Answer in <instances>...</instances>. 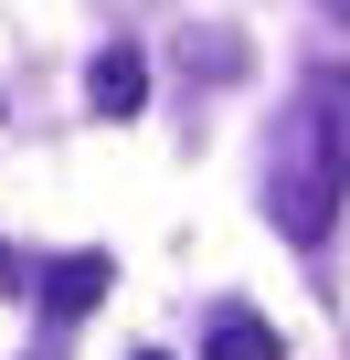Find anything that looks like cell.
Returning a JSON list of instances; mask_svg holds the SVG:
<instances>
[{"instance_id":"obj_1","label":"cell","mask_w":350,"mask_h":360,"mask_svg":"<svg viewBox=\"0 0 350 360\" xmlns=\"http://www.w3.org/2000/svg\"><path fill=\"white\" fill-rule=\"evenodd\" d=\"M339 202H350V64H318L287 96V127L265 159V223L287 244H329Z\"/></svg>"},{"instance_id":"obj_2","label":"cell","mask_w":350,"mask_h":360,"mask_svg":"<svg viewBox=\"0 0 350 360\" xmlns=\"http://www.w3.org/2000/svg\"><path fill=\"white\" fill-rule=\"evenodd\" d=\"M85 106H96V117H138V106H149V53H138V43H106V53L85 64Z\"/></svg>"},{"instance_id":"obj_3","label":"cell","mask_w":350,"mask_h":360,"mask_svg":"<svg viewBox=\"0 0 350 360\" xmlns=\"http://www.w3.org/2000/svg\"><path fill=\"white\" fill-rule=\"evenodd\" d=\"M32 286H43V318H85V307L117 286V265H106V255H54Z\"/></svg>"},{"instance_id":"obj_4","label":"cell","mask_w":350,"mask_h":360,"mask_svg":"<svg viewBox=\"0 0 350 360\" xmlns=\"http://www.w3.org/2000/svg\"><path fill=\"white\" fill-rule=\"evenodd\" d=\"M276 349H287V339H276L255 307H213V318H202V360H276Z\"/></svg>"},{"instance_id":"obj_5","label":"cell","mask_w":350,"mask_h":360,"mask_svg":"<svg viewBox=\"0 0 350 360\" xmlns=\"http://www.w3.org/2000/svg\"><path fill=\"white\" fill-rule=\"evenodd\" d=\"M329 11H339V22H350V0H329Z\"/></svg>"},{"instance_id":"obj_6","label":"cell","mask_w":350,"mask_h":360,"mask_svg":"<svg viewBox=\"0 0 350 360\" xmlns=\"http://www.w3.org/2000/svg\"><path fill=\"white\" fill-rule=\"evenodd\" d=\"M138 360H159V349H138Z\"/></svg>"}]
</instances>
